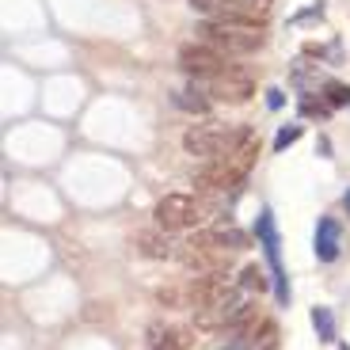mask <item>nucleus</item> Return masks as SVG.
I'll return each mask as SVG.
<instances>
[{
    "mask_svg": "<svg viewBox=\"0 0 350 350\" xmlns=\"http://www.w3.org/2000/svg\"><path fill=\"white\" fill-rule=\"evenodd\" d=\"M255 152H259V137H255L252 130H244L232 149L213 157L210 164L198 172V179H194L198 191L213 202H221L225 194H237L240 183L247 179V172H252V164H255Z\"/></svg>",
    "mask_w": 350,
    "mask_h": 350,
    "instance_id": "nucleus-1",
    "label": "nucleus"
},
{
    "mask_svg": "<svg viewBox=\"0 0 350 350\" xmlns=\"http://www.w3.org/2000/svg\"><path fill=\"white\" fill-rule=\"evenodd\" d=\"M198 42L210 46V50L225 53V57H232V53H255L262 42H267V35H262L259 27H240V23H213V19H206V23L198 27Z\"/></svg>",
    "mask_w": 350,
    "mask_h": 350,
    "instance_id": "nucleus-2",
    "label": "nucleus"
},
{
    "mask_svg": "<svg viewBox=\"0 0 350 350\" xmlns=\"http://www.w3.org/2000/svg\"><path fill=\"white\" fill-rule=\"evenodd\" d=\"M191 8L198 16L213 19V23H240V27H262L271 4L267 0H191Z\"/></svg>",
    "mask_w": 350,
    "mask_h": 350,
    "instance_id": "nucleus-3",
    "label": "nucleus"
},
{
    "mask_svg": "<svg viewBox=\"0 0 350 350\" xmlns=\"http://www.w3.org/2000/svg\"><path fill=\"white\" fill-rule=\"evenodd\" d=\"M210 206L202 198H191V194H167V198L157 202V225L164 232H175V228H194L210 217Z\"/></svg>",
    "mask_w": 350,
    "mask_h": 350,
    "instance_id": "nucleus-4",
    "label": "nucleus"
},
{
    "mask_svg": "<svg viewBox=\"0 0 350 350\" xmlns=\"http://www.w3.org/2000/svg\"><path fill=\"white\" fill-rule=\"evenodd\" d=\"M240 133L244 130H228V126H221V122H202V126H194V130H187L183 145H187L191 157H210L213 160V157L232 149L240 141Z\"/></svg>",
    "mask_w": 350,
    "mask_h": 350,
    "instance_id": "nucleus-5",
    "label": "nucleus"
},
{
    "mask_svg": "<svg viewBox=\"0 0 350 350\" xmlns=\"http://www.w3.org/2000/svg\"><path fill=\"white\" fill-rule=\"evenodd\" d=\"M255 237L267 247V262H271V278H274V297H278V305H289V282H286V267H282V240H278V228H274V217L267 210L255 221Z\"/></svg>",
    "mask_w": 350,
    "mask_h": 350,
    "instance_id": "nucleus-6",
    "label": "nucleus"
},
{
    "mask_svg": "<svg viewBox=\"0 0 350 350\" xmlns=\"http://www.w3.org/2000/svg\"><path fill=\"white\" fill-rule=\"evenodd\" d=\"M202 88L210 92V99H221V103H247L252 92H255L252 77L240 72V69H225V72H217V77L202 80Z\"/></svg>",
    "mask_w": 350,
    "mask_h": 350,
    "instance_id": "nucleus-7",
    "label": "nucleus"
},
{
    "mask_svg": "<svg viewBox=\"0 0 350 350\" xmlns=\"http://www.w3.org/2000/svg\"><path fill=\"white\" fill-rule=\"evenodd\" d=\"M179 65H183V72H191L194 80H210V77H217V72H225V69H232V65L225 62V53H217V50H210V46H183L179 50Z\"/></svg>",
    "mask_w": 350,
    "mask_h": 350,
    "instance_id": "nucleus-8",
    "label": "nucleus"
},
{
    "mask_svg": "<svg viewBox=\"0 0 350 350\" xmlns=\"http://www.w3.org/2000/svg\"><path fill=\"white\" fill-rule=\"evenodd\" d=\"M145 339H149V347H152V350H191V342H194V327L152 324Z\"/></svg>",
    "mask_w": 350,
    "mask_h": 350,
    "instance_id": "nucleus-9",
    "label": "nucleus"
},
{
    "mask_svg": "<svg viewBox=\"0 0 350 350\" xmlns=\"http://www.w3.org/2000/svg\"><path fill=\"white\" fill-rule=\"evenodd\" d=\"M339 244H342V232H339V221L335 217H320L316 225V259L320 262H335L339 259Z\"/></svg>",
    "mask_w": 350,
    "mask_h": 350,
    "instance_id": "nucleus-10",
    "label": "nucleus"
},
{
    "mask_svg": "<svg viewBox=\"0 0 350 350\" xmlns=\"http://www.w3.org/2000/svg\"><path fill=\"white\" fill-rule=\"evenodd\" d=\"M198 240L202 244H213V247H225V252H244L247 247V237L240 232V228H232V225H213V228H206V232H198Z\"/></svg>",
    "mask_w": 350,
    "mask_h": 350,
    "instance_id": "nucleus-11",
    "label": "nucleus"
},
{
    "mask_svg": "<svg viewBox=\"0 0 350 350\" xmlns=\"http://www.w3.org/2000/svg\"><path fill=\"white\" fill-rule=\"evenodd\" d=\"M244 350H278V324H274V320H262L259 332L247 327L244 332Z\"/></svg>",
    "mask_w": 350,
    "mask_h": 350,
    "instance_id": "nucleus-12",
    "label": "nucleus"
},
{
    "mask_svg": "<svg viewBox=\"0 0 350 350\" xmlns=\"http://www.w3.org/2000/svg\"><path fill=\"white\" fill-rule=\"evenodd\" d=\"M137 244H141V252L152 255V259H179V247H183V244H172L167 237H157V232H141Z\"/></svg>",
    "mask_w": 350,
    "mask_h": 350,
    "instance_id": "nucleus-13",
    "label": "nucleus"
},
{
    "mask_svg": "<svg viewBox=\"0 0 350 350\" xmlns=\"http://www.w3.org/2000/svg\"><path fill=\"white\" fill-rule=\"evenodd\" d=\"M237 286L244 289L247 297H252V293H262V289H267V274H262L259 267H244L240 278H237Z\"/></svg>",
    "mask_w": 350,
    "mask_h": 350,
    "instance_id": "nucleus-14",
    "label": "nucleus"
},
{
    "mask_svg": "<svg viewBox=\"0 0 350 350\" xmlns=\"http://www.w3.org/2000/svg\"><path fill=\"white\" fill-rule=\"evenodd\" d=\"M175 107H183V111L202 114V111H210V99H206V96H198L194 88H183V92H175Z\"/></svg>",
    "mask_w": 350,
    "mask_h": 350,
    "instance_id": "nucleus-15",
    "label": "nucleus"
},
{
    "mask_svg": "<svg viewBox=\"0 0 350 350\" xmlns=\"http://www.w3.org/2000/svg\"><path fill=\"white\" fill-rule=\"evenodd\" d=\"M312 327L320 332V339H324V342L335 339V316L327 312V308H312Z\"/></svg>",
    "mask_w": 350,
    "mask_h": 350,
    "instance_id": "nucleus-16",
    "label": "nucleus"
},
{
    "mask_svg": "<svg viewBox=\"0 0 350 350\" xmlns=\"http://www.w3.org/2000/svg\"><path fill=\"white\" fill-rule=\"evenodd\" d=\"M320 96H324L327 107H347V103H350V88H347V84H335V80H327Z\"/></svg>",
    "mask_w": 350,
    "mask_h": 350,
    "instance_id": "nucleus-17",
    "label": "nucleus"
},
{
    "mask_svg": "<svg viewBox=\"0 0 350 350\" xmlns=\"http://www.w3.org/2000/svg\"><path fill=\"white\" fill-rule=\"evenodd\" d=\"M297 137H301V126H286V130H278V137H274V149H286V145H293Z\"/></svg>",
    "mask_w": 350,
    "mask_h": 350,
    "instance_id": "nucleus-18",
    "label": "nucleus"
},
{
    "mask_svg": "<svg viewBox=\"0 0 350 350\" xmlns=\"http://www.w3.org/2000/svg\"><path fill=\"white\" fill-rule=\"evenodd\" d=\"M225 350H244V335H232V342H228Z\"/></svg>",
    "mask_w": 350,
    "mask_h": 350,
    "instance_id": "nucleus-19",
    "label": "nucleus"
},
{
    "mask_svg": "<svg viewBox=\"0 0 350 350\" xmlns=\"http://www.w3.org/2000/svg\"><path fill=\"white\" fill-rule=\"evenodd\" d=\"M347 210H350V191H347Z\"/></svg>",
    "mask_w": 350,
    "mask_h": 350,
    "instance_id": "nucleus-20",
    "label": "nucleus"
},
{
    "mask_svg": "<svg viewBox=\"0 0 350 350\" xmlns=\"http://www.w3.org/2000/svg\"><path fill=\"white\" fill-rule=\"evenodd\" d=\"M339 350H350V347H347V342H342V347H339Z\"/></svg>",
    "mask_w": 350,
    "mask_h": 350,
    "instance_id": "nucleus-21",
    "label": "nucleus"
}]
</instances>
